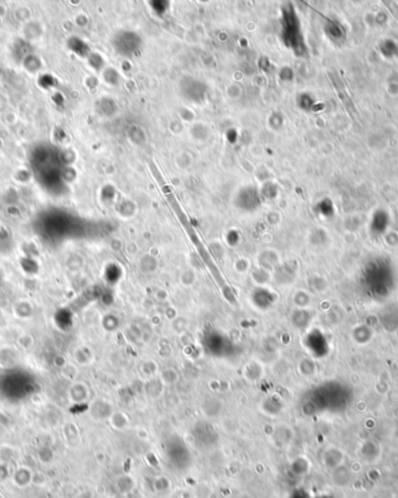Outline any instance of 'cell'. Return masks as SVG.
Here are the masks:
<instances>
[{
	"label": "cell",
	"instance_id": "6da1fadb",
	"mask_svg": "<svg viewBox=\"0 0 398 498\" xmlns=\"http://www.w3.org/2000/svg\"><path fill=\"white\" fill-rule=\"evenodd\" d=\"M12 480L15 487L25 489L28 487L30 483L34 481V473L28 467H19L15 469V472L12 475Z\"/></svg>",
	"mask_w": 398,
	"mask_h": 498
},
{
	"label": "cell",
	"instance_id": "7a4b0ae2",
	"mask_svg": "<svg viewBox=\"0 0 398 498\" xmlns=\"http://www.w3.org/2000/svg\"><path fill=\"white\" fill-rule=\"evenodd\" d=\"M114 488L117 489V491L121 493V495H127V493H131L134 489H135V478L132 477L128 474H124V475H120L117 477L116 482H114Z\"/></svg>",
	"mask_w": 398,
	"mask_h": 498
},
{
	"label": "cell",
	"instance_id": "3957f363",
	"mask_svg": "<svg viewBox=\"0 0 398 498\" xmlns=\"http://www.w3.org/2000/svg\"><path fill=\"white\" fill-rule=\"evenodd\" d=\"M110 419H111L112 426L117 430H123L128 424V419L126 417V414L121 412H114Z\"/></svg>",
	"mask_w": 398,
	"mask_h": 498
},
{
	"label": "cell",
	"instance_id": "277c9868",
	"mask_svg": "<svg viewBox=\"0 0 398 498\" xmlns=\"http://www.w3.org/2000/svg\"><path fill=\"white\" fill-rule=\"evenodd\" d=\"M153 485H154V488H155V491L165 492V491H168L169 489H170L171 483H170V480H169L168 477L159 476V477H156L155 480H154Z\"/></svg>",
	"mask_w": 398,
	"mask_h": 498
},
{
	"label": "cell",
	"instance_id": "5b68a950",
	"mask_svg": "<svg viewBox=\"0 0 398 498\" xmlns=\"http://www.w3.org/2000/svg\"><path fill=\"white\" fill-rule=\"evenodd\" d=\"M71 396L76 402L84 401V399L88 397V390L85 389V386L83 385H75L73 386L71 390Z\"/></svg>",
	"mask_w": 398,
	"mask_h": 498
},
{
	"label": "cell",
	"instance_id": "8992f818",
	"mask_svg": "<svg viewBox=\"0 0 398 498\" xmlns=\"http://www.w3.org/2000/svg\"><path fill=\"white\" fill-rule=\"evenodd\" d=\"M9 477V469H7V467H4V466H0V482H5Z\"/></svg>",
	"mask_w": 398,
	"mask_h": 498
}]
</instances>
